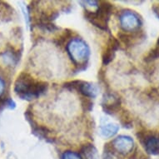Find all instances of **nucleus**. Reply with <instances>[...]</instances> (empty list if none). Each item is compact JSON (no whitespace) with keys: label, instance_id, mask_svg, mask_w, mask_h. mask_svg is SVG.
Returning a JSON list of instances; mask_svg holds the SVG:
<instances>
[{"label":"nucleus","instance_id":"22","mask_svg":"<svg viewBox=\"0 0 159 159\" xmlns=\"http://www.w3.org/2000/svg\"><path fill=\"white\" fill-rule=\"evenodd\" d=\"M148 95L151 99L155 102H159V91L156 89H151L148 93Z\"/></svg>","mask_w":159,"mask_h":159},{"label":"nucleus","instance_id":"19","mask_svg":"<svg viewBox=\"0 0 159 159\" xmlns=\"http://www.w3.org/2000/svg\"><path fill=\"white\" fill-rule=\"evenodd\" d=\"M81 104L84 112H91L93 108V101L89 98H86V97H82L81 98Z\"/></svg>","mask_w":159,"mask_h":159},{"label":"nucleus","instance_id":"4","mask_svg":"<svg viewBox=\"0 0 159 159\" xmlns=\"http://www.w3.org/2000/svg\"><path fill=\"white\" fill-rule=\"evenodd\" d=\"M119 21L121 28L126 33L138 31L141 26V19L133 11L123 10L119 17Z\"/></svg>","mask_w":159,"mask_h":159},{"label":"nucleus","instance_id":"13","mask_svg":"<svg viewBox=\"0 0 159 159\" xmlns=\"http://www.w3.org/2000/svg\"><path fill=\"white\" fill-rule=\"evenodd\" d=\"M13 14V8L8 3L0 1V20L3 22L10 21Z\"/></svg>","mask_w":159,"mask_h":159},{"label":"nucleus","instance_id":"27","mask_svg":"<svg viewBox=\"0 0 159 159\" xmlns=\"http://www.w3.org/2000/svg\"><path fill=\"white\" fill-rule=\"evenodd\" d=\"M139 159H150L148 157H146V156H144V155H142L140 157H139Z\"/></svg>","mask_w":159,"mask_h":159},{"label":"nucleus","instance_id":"17","mask_svg":"<svg viewBox=\"0 0 159 159\" xmlns=\"http://www.w3.org/2000/svg\"><path fill=\"white\" fill-rule=\"evenodd\" d=\"M119 120H120L121 124L123 125V128H133V121L131 119L130 115H129L128 111L123 110V111L120 112V115H119Z\"/></svg>","mask_w":159,"mask_h":159},{"label":"nucleus","instance_id":"23","mask_svg":"<svg viewBox=\"0 0 159 159\" xmlns=\"http://www.w3.org/2000/svg\"><path fill=\"white\" fill-rule=\"evenodd\" d=\"M4 98H5L6 107H8L9 109H14L16 107V102L13 101V99L11 98L10 97H7Z\"/></svg>","mask_w":159,"mask_h":159},{"label":"nucleus","instance_id":"16","mask_svg":"<svg viewBox=\"0 0 159 159\" xmlns=\"http://www.w3.org/2000/svg\"><path fill=\"white\" fill-rule=\"evenodd\" d=\"M73 34V31H72L71 29H65L63 33L61 34L60 36L58 37L56 40H55V43L57 46H63L68 42V40L70 41L72 39V36Z\"/></svg>","mask_w":159,"mask_h":159},{"label":"nucleus","instance_id":"24","mask_svg":"<svg viewBox=\"0 0 159 159\" xmlns=\"http://www.w3.org/2000/svg\"><path fill=\"white\" fill-rule=\"evenodd\" d=\"M4 91H5V83L3 78H0V98H2L4 93Z\"/></svg>","mask_w":159,"mask_h":159},{"label":"nucleus","instance_id":"10","mask_svg":"<svg viewBox=\"0 0 159 159\" xmlns=\"http://www.w3.org/2000/svg\"><path fill=\"white\" fill-rule=\"evenodd\" d=\"M78 92L80 93L84 97H86L89 98H94L97 96L98 89L94 84L81 80L78 86Z\"/></svg>","mask_w":159,"mask_h":159},{"label":"nucleus","instance_id":"6","mask_svg":"<svg viewBox=\"0 0 159 159\" xmlns=\"http://www.w3.org/2000/svg\"><path fill=\"white\" fill-rule=\"evenodd\" d=\"M121 43L115 37L110 36L107 40L106 48L103 50L102 55V63L103 66L108 65L115 57L116 51L119 49Z\"/></svg>","mask_w":159,"mask_h":159},{"label":"nucleus","instance_id":"12","mask_svg":"<svg viewBox=\"0 0 159 159\" xmlns=\"http://www.w3.org/2000/svg\"><path fill=\"white\" fill-rule=\"evenodd\" d=\"M79 153L81 154L83 159H97V149L93 144L86 143L83 144L80 148Z\"/></svg>","mask_w":159,"mask_h":159},{"label":"nucleus","instance_id":"18","mask_svg":"<svg viewBox=\"0 0 159 159\" xmlns=\"http://www.w3.org/2000/svg\"><path fill=\"white\" fill-rule=\"evenodd\" d=\"M34 26L38 27L39 29H42L43 31L49 32V33L54 32L58 29V28L54 24L50 23V22H36V23H34Z\"/></svg>","mask_w":159,"mask_h":159},{"label":"nucleus","instance_id":"7","mask_svg":"<svg viewBox=\"0 0 159 159\" xmlns=\"http://www.w3.org/2000/svg\"><path fill=\"white\" fill-rule=\"evenodd\" d=\"M121 104L122 101L119 97H116L115 95L109 93L106 96V98H103L102 107L107 114L113 115L119 112L121 110Z\"/></svg>","mask_w":159,"mask_h":159},{"label":"nucleus","instance_id":"26","mask_svg":"<svg viewBox=\"0 0 159 159\" xmlns=\"http://www.w3.org/2000/svg\"><path fill=\"white\" fill-rule=\"evenodd\" d=\"M152 9L154 11V13L156 14L157 17L159 18V4H155V5L152 7Z\"/></svg>","mask_w":159,"mask_h":159},{"label":"nucleus","instance_id":"3","mask_svg":"<svg viewBox=\"0 0 159 159\" xmlns=\"http://www.w3.org/2000/svg\"><path fill=\"white\" fill-rule=\"evenodd\" d=\"M66 50L71 60L76 66L87 63L89 61L90 49L89 45L82 39L75 38L71 39L67 43Z\"/></svg>","mask_w":159,"mask_h":159},{"label":"nucleus","instance_id":"11","mask_svg":"<svg viewBox=\"0 0 159 159\" xmlns=\"http://www.w3.org/2000/svg\"><path fill=\"white\" fill-rule=\"evenodd\" d=\"M143 146L145 148L147 152L152 155L159 153V139L152 134L147 138Z\"/></svg>","mask_w":159,"mask_h":159},{"label":"nucleus","instance_id":"15","mask_svg":"<svg viewBox=\"0 0 159 159\" xmlns=\"http://www.w3.org/2000/svg\"><path fill=\"white\" fill-rule=\"evenodd\" d=\"M32 133H34V135L37 136L38 138H43L45 140H48L49 139L50 131L48 130V128L44 127V126H39L36 124L32 128Z\"/></svg>","mask_w":159,"mask_h":159},{"label":"nucleus","instance_id":"9","mask_svg":"<svg viewBox=\"0 0 159 159\" xmlns=\"http://www.w3.org/2000/svg\"><path fill=\"white\" fill-rule=\"evenodd\" d=\"M3 57L6 63L16 66L20 60L21 57V52L19 50H15L14 48L8 44L5 52L3 53Z\"/></svg>","mask_w":159,"mask_h":159},{"label":"nucleus","instance_id":"8","mask_svg":"<svg viewBox=\"0 0 159 159\" xmlns=\"http://www.w3.org/2000/svg\"><path fill=\"white\" fill-rule=\"evenodd\" d=\"M144 37V34L143 31H136L133 33H126V32H119L117 34V38L119 42L122 43L125 47H132L137 41Z\"/></svg>","mask_w":159,"mask_h":159},{"label":"nucleus","instance_id":"25","mask_svg":"<svg viewBox=\"0 0 159 159\" xmlns=\"http://www.w3.org/2000/svg\"><path fill=\"white\" fill-rule=\"evenodd\" d=\"M6 107L5 98H0V112H2Z\"/></svg>","mask_w":159,"mask_h":159},{"label":"nucleus","instance_id":"14","mask_svg":"<svg viewBox=\"0 0 159 159\" xmlns=\"http://www.w3.org/2000/svg\"><path fill=\"white\" fill-rule=\"evenodd\" d=\"M119 129V126L115 124V123H108L107 125H104L101 127L100 128V133L102 137L104 138H112L114 135L117 134Z\"/></svg>","mask_w":159,"mask_h":159},{"label":"nucleus","instance_id":"1","mask_svg":"<svg viewBox=\"0 0 159 159\" xmlns=\"http://www.w3.org/2000/svg\"><path fill=\"white\" fill-rule=\"evenodd\" d=\"M48 88L46 82L37 81L29 73L23 72L16 79L13 90L23 100L32 101L44 94Z\"/></svg>","mask_w":159,"mask_h":159},{"label":"nucleus","instance_id":"20","mask_svg":"<svg viewBox=\"0 0 159 159\" xmlns=\"http://www.w3.org/2000/svg\"><path fill=\"white\" fill-rule=\"evenodd\" d=\"M159 58V47L154 48L153 49H152L150 52L148 53L146 57H144V61L146 63H151L155 59Z\"/></svg>","mask_w":159,"mask_h":159},{"label":"nucleus","instance_id":"21","mask_svg":"<svg viewBox=\"0 0 159 159\" xmlns=\"http://www.w3.org/2000/svg\"><path fill=\"white\" fill-rule=\"evenodd\" d=\"M61 159H83V157L79 152L73 151H65L61 157Z\"/></svg>","mask_w":159,"mask_h":159},{"label":"nucleus","instance_id":"5","mask_svg":"<svg viewBox=\"0 0 159 159\" xmlns=\"http://www.w3.org/2000/svg\"><path fill=\"white\" fill-rule=\"evenodd\" d=\"M111 143L115 151L123 156L130 153L133 150V147H134V142L133 138L129 136L125 135L118 136L111 142Z\"/></svg>","mask_w":159,"mask_h":159},{"label":"nucleus","instance_id":"2","mask_svg":"<svg viewBox=\"0 0 159 159\" xmlns=\"http://www.w3.org/2000/svg\"><path fill=\"white\" fill-rule=\"evenodd\" d=\"M113 6L108 1H99L96 11L85 8L84 17L93 25L101 30L107 31L108 29V21L112 13Z\"/></svg>","mask_w":159,"mask_h":159}]
</instances>
